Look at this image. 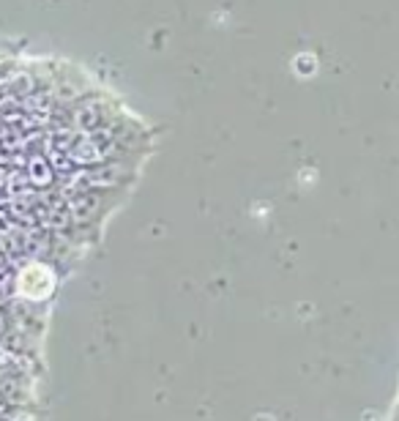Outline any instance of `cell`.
I'll return each instance as SVG.
<instances>
[{"label": "cell", "instance_id": "6da1fadb", "mask_svg": "<svg viewBox=\"0 0 399 421\" xmlns=\"http://www.w3.org/2000/svg\"><path fill=\"white\" fill-rule=\"evenodd\" d=\"M52 287H55V271L41 260L25 263L17 273V296H22V301L41 304L47 301Z\"/></svg>", "mask_w": 399, "mask_h": 421}, {"label": "cell", "instance_id": "7a4b0ae2", "mask_svg": "<svg viewBox=\"0 0 399 421\" xmlns=\"http://www.w3.org/2000/svg\"><path fill=\"white\" fill-rule=\"evenodd\" d=\"M6 325H8V323H6V315H3V312H0V337H3V334H6Z\"/></svg>", "mask_w": 399, "mask_h": 421}]
</instances>
